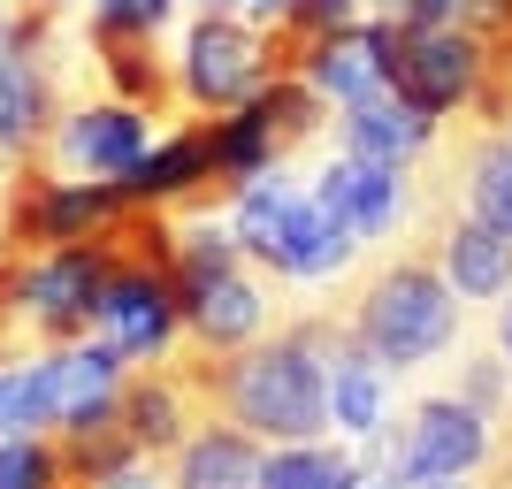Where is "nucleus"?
Listing matches in <instances>:
<instances>
[{"label":"nucleus","mask_w":512,"mask_h":489,"mask_svg":"<svg viewBox=\"0 0 512 489\" xmlns=\"http://www.w3.org/2000/svg\"><path fill=\"white\" fill-rule=\"evenodd\" d=\"M329 337H337V306L329 314H299L276 337L245 344V352H184L169 360L192 375L207 421H230L260 444H314L329 436Z\"/></svg>","instance_id":"nucleus-1"},{"label":"nucleus","mask_w":512,"mask_h":489,"mask_svg":"<svg viewBox=\"0 0 512 489\" xmlns=\"http://www.w3.org/2000/svg\"><path fill=\"white\" fill-rule=\"evenodd\" d=\"M444 214L451 207H421V222L398 237V253H383L352 291H344L352 337H360L390 375L428 367L436 352H451V337H459V291H451L444 253H436Z\"/></svg>","instance_id":"nucleus-2"},{"label":"nucleus","mask_w":512,"mask_h":489,"mask_svg":"<svg viewBox=\"0 0 512 489\" xmlns=\"http://www.w3.org/2000/svg\"><path fill=\"white\" fill-rule=\"evenodd\" d=\"M123 222V214H115ZM115 222L85 245H54V253H8V298L16 314L31 321V337L46 344H85L92 337V314H100V291L115 276Z\"/></svg>","instance_id":"nucleus-3"},{"label":"nucleus","mask_w":512,"mask_h":489,"mask_svg":"<svg viewBox=\"0 0 512 489\" xmlns=\"http://www.w3.org/2000/svg\"><path fill=\"white\" fill-rule=\"evenodd\" d=\"M123 214V192L100 176H62L54 161H23L8 184V214H0V245L8 253H54V245H85Z\"/></svg>","instance_id":"nucleus-4"},{"label":"nucleus","mask_w":512,"mask_h":489,"mask_svg":"<svg viewBox=\"0 0 512 489\" xmlns=\"http://www.w3.org/2000/svg\"><path fill=\"white\" fill-rule=\"evenodd\" d=\"M497 428L505 421H490V413L467 405V398H421L398 428L375 436V451L390 459V474H398L406 489L459 482V474H490L497 467V444H505Z\"/></svg>","instance_id":"nucleus-5"},{"label":"nucleus","mask_w":512,"mask_h":489,"mask_svg":"<svg viewBox=\"0 0 512 489\" xmlns=\"http://www.w3.org/2000/svg\"><path fill=\"white\" fill-rule=\"evenodd\" d=\"M176 85H184V115H230L253 92L276 85V62H268V31L230 8H207L192 23V39L176 54Z\"/></svg>","instance_id":"nucleus-6"},{"label":"nucleus","mask_w":512,"mask_h":489,"mask_svg":"<svg viewBox=\"0 0 512 489\" xmlns=\"http://www.w3.org/2000/svg\"><path fill=\"white\" fill-rule=\"evenodd\" d=\"M482 69H490V39H474L459 23H390V92L413 100L421 115H467L474 92H482Z\"/></svg>","instance_id":"nucleus-7"},{"label":"nucleus","mask_w":512,"mask_h":489,"mask_svg":"<svg viewBox=\"0 0 512 489\" xmlns=\"http://www.w3.org/2000/svg\"><path fill=\"white\" fill-rule=\"evenodd\" d=\"M413 169H383V161H360V153H337L314 184V207L352 230L360 245H383L390 230H413L421 222V184H406Z\"/></svg>","instance_id":"nucleus-8"},{"label":"nucleus","mask_w":512,"mask_h":489,"mask_svg":"<svg viewBox=\"0 0 512 489\" xmlns=\"http://www.w3.org/2000/svg\"><path fill=\"white\" fill-rule=\"evenodd\" d=\"M153 146V115L130 100H100V107H69L62 123H54V169L69 176H100V184H115V176L138 169V153Z\"/></svg>","instance_id":"nucleus-9"},{"label":"nucleus","mask_w":512,"mask_h":489,"mask_svg":"<svg viewBox=\"0 0 512 489\" xmlns=\"http://www.w3.org/2000/svg\"><path fill=\"white\" fill-rule=\"evenodd\" d=\"M62 123V85L54 54H0V169H23L54 146Z\"/></svg>","instance_id":"nucleus-10"},{"label":"nucleus","mask_w":512,"mask_h":489,"mask_svg":"<svg viewBox=\"0 0 512 489\" xmlns=\"http://www.w3.org/2000/svg\"><path fill=\"white\" fill-rule=\"evenodd\" d=\"M299 77L329 107H360V100H375V92H390V23L375 16V23H344V31L314 39Z\"/></svg>","instance_id":"nucleus-11"},{"label":"nucleus","mask_w":512,"mask_h":489,"mask_svg":"<svg viewBox=\"0 0 512 489\" xmlns=\"http://www.w3.org/2000/svg\"><path fill=\"white\" fill-rule=\"evenodd\" d=\"M329 428L352 444H375L390 428V367L352 337L344 314H337V337H329Z\"/></svg>","instance_id":"nucleus-12"},{"label":"nucleus","mask_w":512,"mask_h":489,"mask_svg":"<svg viewBox=\"0 0 512 489\" xmlns=\"http://www.w3.org/2000/svg\"><path fill=\"white\" fill-rule=\"evenodd\" d=\"M337 146L360 161H383V169H421L436 153V115H421L398 92H375L360 107H337Z\"/></svg>","instance_id":"nucleus-13"},{"label":"nucleus","mask_w":512,"mask_h":489,"mask_svg":"<svg viewBox=\"0 0 512 489\" xmlns=\"http://www.w3.org/2000/svg\"><path fill=\"white\" fill-rule=\"evenodd\" d=\"M268 291H260L245 268L237 276H222V283H207V291H192L184 298V352H245V344H260L268 337Z\"/></svg>","instance_id":"nucleus-14"},{"label":"nucleus","mask_w":512,"mask_h":489,"mask_svg":"<svg viewBox=\"0 0 512 489\" xmlns=\"http://www.w3.org/2000/svg\"><path fill=\"white\" fill-rule=\"evenodd\" d=\"M260 459H268L260 436H245L230 421H207L169 451V489H260Z\"/></svg>","instance_id":"nucleus-15"},{"label":"nucleus","mask_w":512,"mask_h":489,"mask_svg":"<svg viewBox=\"0 0 512 489\" xmlns=\"http://www.w3.org/2000/svg\"><path fill=\"white\" fill-rule=\"evenodd\" d=\"M436 253H444V276H451V291L467 298V306H490V298L512 291V237L490 230V222H474L467 207L444 214Z\"/></svg>","instance_id":"nucleus-16"},{"label":"nucleus","mask_w":512,"mask_h":489,"mask_svg":"<svg viewBox=\"0 0 512 489\" xmlns=\"http://www.w3.org/2000/svg\"><path fill=\"white\" fill-rule=\"evenodd\" d=\"M444 184H467V214L512 237V130L474 123L467 138H459V161H451Z\"/></svg>","instance_id":"nucleus-17"},{"label":"nucleus","mask_w":512,"mask_h":489,"mask_svg":"<svg viewBox=\"0 0 512 489\" xmlns=\"http://www.w3.org/2000/svg\"><path fill=\"white\" fill-rule=\"evenodd\" d=\"M352 260H360V237L337 230V222L314 207V192H306V207L291 214L283 245L268 253V276H283V283H329V276H344Z\"/></svg>","instance_id":"nucleus-18"},{"label":"nucleus","mask_w":512,"mask_h":489,"mask_svg":"<svg viewBox=\"0 0 512 489\" xmlns=\"http://www.w3.org/2000/svg\"><path fill=\"white\" fill-rule=\"evenodd\" d=\"M299 207H306V192H299L283 169L253 176V184L230 199V237H237V253L268 268V253L283 245V230H291V214H299Z\"/></svg>","instance_id":"nucleus-19"},{"label":"nucleus","mask_w":512,"mask_h":489,"mask_svg":"<svg viewBox=\"0 0 512 489\" xmlns=\"http://www.w3.org/2000/svg\"><path fill=\"white\" fill-rule=\"evenodd\" d=\"M352 482H360V459L344 444H329V436L268 444V459H260V489H352Z\"/></svg>","instance_id":"nucleus-20"},{"label":"nucleus","mask_w":512,"mask_h":489,"mask_svg":"<svg viewBox=\"0 0 512 489\" xmlns=\"http://www.w3.org/2000/svg\"><path fill=\"white\" fill-rule=\"evenodd\" d=\"M237 237H230V222H176V253H169V268H176V291L192 298V291H207V283H222V276H237Z\"/></svg>","instance_id":"nucleus-21"},{"label":"nucleus","mask_w":512,"mask_h":489,"mask_svg":"<svg viewBox=\"0 0 512 489\" xmlns=\"http://www.w3.org/2000/svg\"><path fill=\"white\" fill-rule=\"evenodd\" d=\"M0 489H69L54 436H0Z\"/></svg>","instance_id":"nucleus-22"},{"label":"nucleus","mask_w":512,"mask_h":489,"mask_svg":"<svg viewBox=\"0 0 512 489\" xmlns=\"http://www.w3.org/2000/svg\"><path fill=\"white\" fill-rule=\"evenodd\" d=\"M176 0H92V46H130V39H161Z\"/></svg>","instance_id":"nucleus-23"},{"label":"nucleus","mask_w":512,"mask_h":489,"mask_svg":"<svg viewBox=\"0 0 512 489\" xmlns=\"http://www.w3.org/2000/svg\"><path fill=\"white\" fill-rule=\"evenodd\" d=\"M0 436H39V421H31V360L0 367Z\"/></svg>","instance_id":"nucleus-24"},{"label":"nucleus","mask_w":512,"mask_h":489,"mask_svg":"<svg viewBox=\"0 0 512 489\" xmlns=\"http://www.w3.org/2000/svg\"><path fill=\"white\" fill-rule=\"evenodd\" d=\"M459 398H467V405H482L490 421H505V405H512L505 360H467V383H459Z\"/></svg>","instance_id":"nucleus-25"},{"label":"nucleus","mask_w":512,"mask_h":489,"mask_svg":"<svg viewBox=\"0 0 512 489\" xmlns=\"http://www.w3.org/2000/svg\"><path fill=\"white\" fill-rule=\"evenodd\" d=\"M77 489H169L161 482V459H123V467H107V474H92V482H77Z\"/></svg>","instance_id":"nucleus-26"},{"label":"nucleus","mask_w":512,"mask_h":489,"mask_svg":"<svg viewBox=\"0 0 512 489\" xmlns=\"http://www.w3.org/2000/svg\"><path fill=\"white\" fill-rule=\"evenodd\" d=\"M230 16H245V23H260V31H268V23L291 16V0H230Z\"/></svg>","instance_id":"nucleus-27"},{"label":"nucleus","mask_w":512,"mask_h":489,"mask_svg":"<svg viewBox=\"0 0 512 489\" xmlns=\"http://www.w3.org/2000/svg\"><path fill=\"white\" fill-rule=\"evenodd\" d=\"M497 352H505V367H512V291H505V306H497Z\"/></svg>","instance_id":"nucleus-28"}]
</instances>
